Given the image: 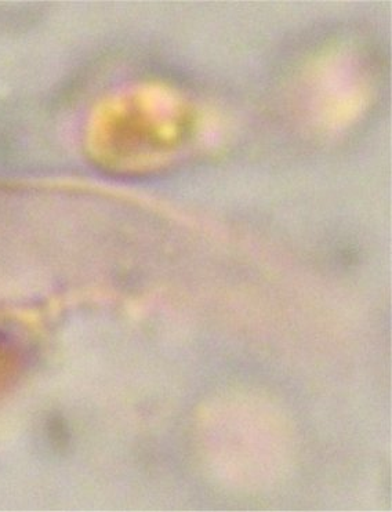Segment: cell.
I'll use <instances>...</instances> for the list:
<instances>
[{
    "label": "cell",
    "mask_w": 392,
    "mask_h": 512,
    "mask_svg": "<svg viewBox=\"0 0 392 512\" xmlns=\"http://www.w3.org/2000/svg\"><path fill=\"white\" fill-rule=\"evenodd\" d=\"M18 361H20V357H18V352L12 341L6 339L5 336H0V384L9 380L18 366Z\"/></svg>",
    "instance_id": "cell-1"
}]
</instances>
